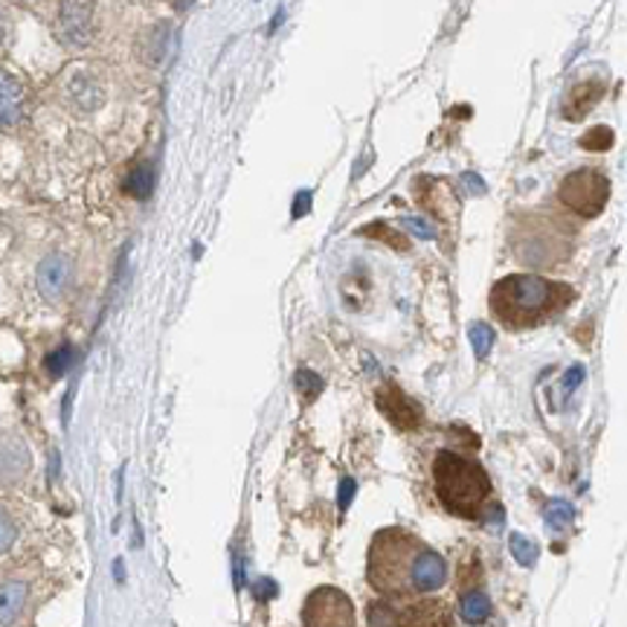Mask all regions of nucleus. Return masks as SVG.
Returning a JSON list of instances; mask_svg holds the SVG:
<instances>
[{"label": "nucleus", "instance_id": "18", "mask_svg": "<svg viewBox=\"0 0 627 627\" xmlns=\"http://www.w3.org/2000/svg\"><path fill=\"white\" fill-rule=\"evenodd\" d=\"M468 335H471V346H473V352H477V358L485 361L491 352V346H494V328H491L489 323H473Z\"/></svg>", "mask_w": 627, "mask_h": 627}, {"label": "nucleus", "instance_id": "5", "mask_svg": "<svg viewBox=\"0 0 627 627\" xmlns=\"http://www.w3.org/2000/svg\"><path fill=\"white\" fill-rule=\"evenodd\" d=\"M558 198L564 207L572 209L581 218H595V215L604 213L607 201H611V181L595 169H578L560 181Z\"/></svg>", "mask_w": 627, "mask_h": 627}, {"label": "nucleus", "instance_id": "6", "mask_svg": "<svg viewBox=\"0 0 627 627\" xmlns=\"http://www.w3.org/2000/svg\"><path fill=\"white\" fill-rule=\"evenodd\" d=\"M105 99H108V85L96 70L76 68L61 79L59 103L73 117H94L96 111H103Z\"/></svg>", "mask_w": 627, "mask_h": 627}, {"label": "nucleus", "instance_id": "8", "mask_svg": "<svg viewBox=\"0 0 627 627\" xmlns=\"http://www.w3.org/2000/svg\"><path fill=\"white\" fill-rule=\"evenodd\" d=\"M33 111V96L15 73L0 68V134L24 129Z\"/></svg>", "mask_w": 627, "mask_h": 627}, {"label": "nucleus", "instance_id": "31", "mask_svg": "<svg viewBox=\"0 0 627 627\" xmlns=\"http://www.w3.org/2000/svg\"><path fill=\"white\" fill-rule=\"evenodd\" d=\"M192 3H195V0H174V7L181 9V12H183V9H190Z\"/></svg>", "mask_w": 627, "mask_h": 627}, {"label": "nucleus", "instance_id": "13", "mask_svg": "<svg viewBox=\"0 0 627 627\" xmlns=\"http://www.w3.org/2000/svg\"><path fill=\"white\" fill-rule=\"evenodd\" d=\"M29 602V587L24 581H3L0 584V627L17 625Z\"/></svg>", "mask_w": 627, "mask_h": 627}, {"label": "nucleus", "instance_id": "28", "mask_svg": "<svg viewBox=\"0 0 627 627\" xmlns=\"http://www.w3.org/2000/svg\"><path fill=\"white\" fill-rule=\"evenodd\" d=\"M354 497V480H343L340 482V511L349 508V499Z\"/></svg>", "mask_w": 627, "mask_h": 627}, {"label": "nucleus", "instance_id": "19", "mask_svg": "<svg viewBox=\"0 0 627 627\" xmlns=\"http://www.w3.org/2000/svg\"><path fill=\"white\" fill-rule=\"evenodd\" d=\"M73 358H76L73 346H68V343L59 346V349L47 358V372H50L52 378H61V375L73 366Z\"/></svg>", "mask_w": 627, "mask_h": 627}, {"label": "nucleus", "instance_id": "30", "mask_svg": "<svg viewBox=\"0 0 627 627\" xmlns=\"http://www.w3.org/2000/svg\"><path fill=\"white\" fill-rule=\"evenodd\" d=\"M581 378H584V370H581V366H576V370H572V372H569V375H567V389L576 387V384H578V381H581Z\"/></svg>", "mask_w": 627, "mask_h": 627}, {"label": "nucleus", "instance_id": "21", "mask_svg": "<svg viewBox=\"0 0 627 627\" xmlns=\"http://www.w3.org/2000/svg\"><path fill=\"white\" fill-rule=\"evenodd\" d=\"M613 146V131L607 125H599V129L587 131L584 137H581V148L587 152H607Z\"/></svg>", "mask_w": 627, "mask_h": 627}, {"label": "nucleus", "instance_id": "26", "mask_svg": "<svg viewBox=\"0 0 627 627\" xmlns=\"http://www.w3.org/2000/svg\"><path fill=\"white\" fill-rule=\"evenodd\" d=\"M405 227L410 232H415V236H421V239H433V236H436L433 227H430L427 221H421V218H405Z\"/></svg>", "mask_w": 627, "mask_h": 627}, {"label": "nucleus", "instance_id": "16", "mask_svg": "<svg viewBox=\"0 0 627 627\" xmlns=\"http://www.w3.org/2000/svg\"><path fill=\"white\" fill-rule=\"evenodd\" d=\"M572 517H576V511L564 499H552L550 506H546V526H550L552 532H567Z\"/></svg>", "mask_w": 627, "mask_h": 627}, {"label": "nucleus", "instance_id": "25", "mask_svg": "<svg viewBox=\"0 0 627 627\" xmlns=\"http://www.w3.org/2000/svg\"><path fill=\"white\" fill-rule=\"evenodd\" d=\"M363 232H370V236H375V232H378V239L389 241V244H393L396 250H407V239H401L398 232L387 230V224H372V227H366Z\"/></svg>", "mask_w": 627, "mask_h": 627}, {"label": "nucleus", "instance_id": "7", "mask_svg": "<svg viewBox=\"0 0 627 627\" xmlns=\"http://www.w3.org/2000/svg\"><path fill=\"white\" fill-rule=\"evenodd\" d=\"M302 622L305 627H354V604L337 587H317L302 604Z\"/></svg>", "mask_w": 627, "mask_h": 627}, {"label": "nucleus", "instance_id": "20", "mask_svg": "<svg viewBox=\"0 0 627 627\" xmlns=\"http://www.w3.org/2000/svg\"><path fill=\"white\" fill-rule=\"evenodd\" d=\"M293 384H297V389H300V396L305 398V401H314V398L323 393V378H319L317 372H311V370L297 372Z\"/></svg>", "mask_w": 627, "mask_h": 627}, {"label": "nucleus", "instance_id": "2", "mask_svg": "<svg viewBox=\"0 0 627 627\" xmlns=\"http://www.w3.org/2000/svg\"><path fill=\"white\" fill-rule=\"evenodd\" d=\"M576 291L567 282H555L538 274H515L491 288V311L508 328H532L560 314Z\"/></svg>", "mask_w": 627, "mask_h": 627}, {"label": "nucleus", "instance_id": "22", "mask_svg": "<svg viewBox=\"0 0 627 627\" xmlns=\"http://www.w3.org/2000/svg\"><path fill=\"white\" fill-rule=\"evenodd\" d=\"M166 44H169V24H160L155 33H152V38H148V47H152L148 61H152V64H160V61H164Z\"/></svg>", "mask_w": 627, "mask_h": 627}, {"label": "nucleus", "instance_id": "12", "mask_svg": "<svg viewBox=\"0 0 627 627\" xmlns=\"http://www.w3.org/2000/svg\"><path fill=\"white\" fill-rule=\"evenodd\" d=\"M604 96V82H578L569 87L567 99H564V117L567 120H581L593 111V105Z\"/></svg>", "mask_w": 627, "mask_h": 627}, {"label": "nucleus", "instance_id": "15", "mask_svg": "<svg viewBox=\"0 0 627 627\" xmlns=\"http://www.w3.org/2000/svg\"><path fill=\"white\" fill-rule=\"evenodd\" d=\"M155 190V166L140 164L134 166V172L129 174V195H134L137 201H146Z\"/></svg>", "mask_w": 627, "mask_h": 627}, {"label": "nucleus", "instance_id": "1", "mask_svg": "<svg viewBox=\"0 0 627 627\" xmlns=\"http://www.w3.org/2000/svg\"><path fill=\"white\" fill-rule=\"evenodd\" d=\"M366 578L387 599H410L436 593L445 584L447 564L419 534L389 526L372 538Z\"/></svg>", "mask_w": 627, "mask_h": 627}, {"label": "nucleus", "instance_id": "32", "mask_svg": "<svg viewBox=\"0 0 627 627\" xmlns=\"http://www.w3.org/2000/svg\"><path fill=\"white\" fill-rule=\"evenodd\" d=\"M17 3H35V0H17Z\"/></svg>", "mask_w": 627, "mask_h": 627}, {"label": "nucleus", "instance_id": "9", "mask_svg": "<svg viewBox=\"0 0 627 627\" xmlns=\"http://www.w3.org/2000/svg\"><path fill=\"white\" fill-rule=\"evenodd\" d=\"M73 282H76V267H73V258L68 253H50L38 262L35 285L47 302L68 300Z\"/></svg>", "mask_w": 627, "mask_h": 627}, {"label": "nucleus", "instance_id": "11", "mask_svg": "<svg viewBox=\"0 0 627 627\" xmlns=\"http://www.w3.org/2000/svg\"><path fill=\"white\" fill-rule=\"evenodd\" d=\"M375 401H378L381 413L387 415V419L393 421L398 430H415L421 424V419H424L421 407L415 405L413 398L405 396V393H401L396 384L381 387L378 396H375Z\"/></svg>", "mask_w": 627, "mask_h": 627}, {"label": "nucleus", "instance_id": "23", "mask_svg": "<svg viewBox=\"0 0 627 627\" xmlns=\"http://www.w3.org/2000/svg\"><path fill=\"white\" fill-rule=\"evenodd\" d=\"M17 538V526H15V517L9 515L7 508L0 506V552H7L12 543H15Z\"/></svg>", "mask_w": 627, "mask_h": 627}, {"label": "nucleus", "instance_id": "3", "mask_svg": "<svg viewBox=\"0 0 627 627\" xmlns=\"http://www.w3.org/2000/svg\"><path fill=\"white\" fill-rule=\"evenodd\" d=\"M433 482L442 506L454 517H477L491 497V480L480 462L442 450L433 462Z\"/></svg>", "mask_w": 627, "mask_h": 627}, {"label": "nucleus", "instance_id": "17", "mask_svg": "<svg viewBox=\"0 0 627 627\" xmlns=\"http://www.w3.org/2000/svg\"><path fill=\"white\" fill-rule=\"evenodd\" d=\"M508 550H511L515 560H520L523 567H532L534 560H538V555H541V550H538V543L529 541V538H523V534H511V541H508Z\"/></svg>", "mask_w": 627, "mask_h": 627}, {"label": "nucleus", "instance_id": "4", "mask_svg": "<svg viewBox=\"0 0 627 627\" xmlns=\"http://www.w3.org/2000/svg\"><path fill=\"white\" fill-rule=\"evenodd\" d=\"M52 33L64 50H91L99 38V12L94 0H61L52 17Z\"/></svg>", "mask_w": 627, "mask_h": 627}, {"label": "nucleus", "instance_id": "24", "mask_svg": "<svg viewBox=\"0 0 627 627\" xmlns=\"http://www.w3.org/2000/svg\"><path fill=\"white\" fill-rule=\"evenodd\" d=\"M12 38H15V21L7 7H0V56L12 47Z\"/></svg>", "mask_w": 627, "mask_h": 627}, {"label": "nucleus", "instance_id": "14", "mask_svg": "<svg viewBox=\"0 0 627 627\" xmlns=\"http://www.w3.org/2000/svg\"><path fill=\"white\" fill-rule=\"evenodd\" d=\"M459 613L468 625H482V622L491 619V599L482 590L471 587L465 590L462 602H459Z\"/></svg>", "mask_w": 627, "mask_h": 627}, {"label": "nucleus", "instance_id": "10", "mask_svg": "<svg viewBox=\"0 0 627 627\" xmlns=\"http://www.w3.org/2000/svg\"><path fill=\"white\" fill-rule=\"evenodd\" d=\"M29 468H33V456L24 436H17L12 430H0V489L21 485Z\"/></svg>", "mask_w": 627, "mask_h": 627}, {"label": "nucleus", "instance_id": "29", "mask_svg": "<svg viewBox=\"0 0 627 627\" xmlns=\"http://www.w3.org/2000/svg\"><path fill=\"white\" fill-rule=\"evenodd\" d=\"M309 201H311L309 192H302L300 198H297V204H300V207H293V218H300L302 209H305V213H309Z\"/></svg>", "mask_w": 627, "mask_h": 627}, {"label": "nucleus", "instance_id": "27", "mask_svg": "<svg viewBox=\"0 0 627 627\" xmlns=\"http://www.w3.org/2000/svg\"><path fill=\"white\" fill-rule=\"evenodd\" d=\"M276 595V581H270V578H262L256 584V599L258 602H267V599H274Z\"/></svg>", "mask_w": 627, "mask_h": 627}]
</instances>
